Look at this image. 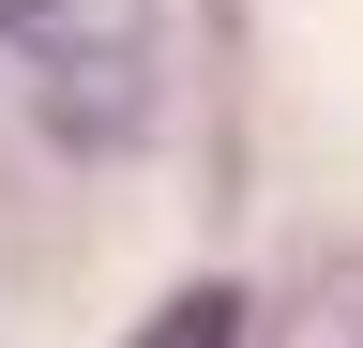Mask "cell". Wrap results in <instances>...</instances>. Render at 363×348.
Here are the masks:
<instances>
[{"label": "cell", "mask_w": 363, "mask_h": 348, "mask_svg": "<svg viewBox=\"0 0 363 348\" xmlns=\"http://www.w3.org/2000/svg\"><path fill=\"white\" fill-rule=\"evenodd\" d=\"M136 348H242V303H227V288H182V303H167Z\"/></svg>", "instance_id": "cell-2"}, {"label": "cell", "mask_w": 363, "mask_h": 348, "mask_svg": "<svg viewBox=\"0 0 363 348\" xmlns=\"http://www.w3.org/2000/svg\"><path fill=\"white\" fill-rule=\"evenodd\" d=\"M0 30H16V0H0Z\"/></svg>", "instance_id": "cell-3"}, {"label": "cell", "mask_w": 363, "mask_h": 348, "mask_svg": "<svg viewBox=\"0 0 363 348\" xmlns=\"http://www.w3.org/2000/svg\"><path fill=\"white\" fill-rule=\"evenodd\" d=\"M0 46L30 61V106L76 152H121L152 121V0H16Z\"/></svg>", "instance_id": "cell-1"}]
</instances>
